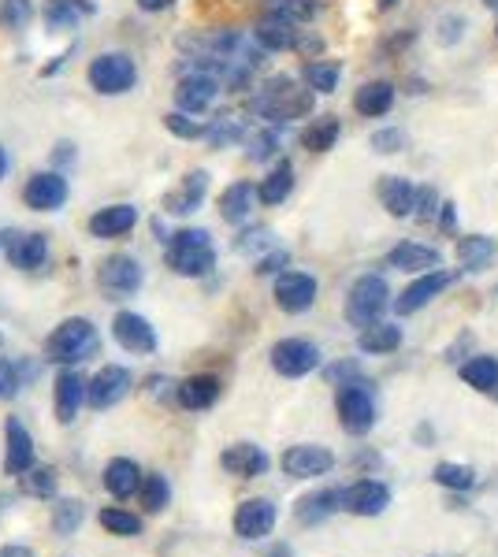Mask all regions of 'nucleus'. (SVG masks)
Instances as JSON below:
<instances>
[{"instance_id":"obj_1","label":"nucleus","mask_w":498,"mask_h":557,"mask_svg":"<svg viewBox=\"0 0 498 557\" xmlns=\"http://www.w3.org/2000/svg\"><path fill=\"white\" fill-rule=\"evenodd\" d=\"M253 112L268 123H290V119H305L313 112V90L290 75L268 78L257 97H253Z\"/></svg>"},{"instance_id":"obj_2","label":"nucleus","mask_w":498,"mask_h":557,"mask_svg":"<svg viewBox=\"0 0 498 557\" xmlns=\"http://www.w3.org/2000/svg\"><path fill=\"white\" fill-rule=\"evenodd\" d=\"M97 350H101V335H97V327H93L86 316L64 320V324L49 335V342H45V357L53 364H64V368L90 361Z\"/></svg>"},{"instance_id":"obj_3","label":"nucleus","mask_w":498,"mask_h":557,"mask_svg":"<svg viewBox=\"0 0 498 557\" xmlns=\"http://www.w3.org/2000/svg\"><path fill=\"white\" fill-rule=\"evenodd\" d=\"M212 264H216V253H212L209 231H201V227H190V231L171 234V242H168V268L175 275L197 279V275H209Z\"/></svg>"},{"instance_id":"obj_4","label":"nucleus","mask_w":498,"mask_h":557,"mask_svg":"<svg viewBox=\"0 0 498 557\" xmlns=\"http://www.w3.org/2000/svg\"><path fill=\"white\" fill-rule=\"evenodd\" d=\"M391 301V286L383 275H361L354 286H350V294H346V320L354 327H372L380 324V316L387 312Z\"/></svg>"},{"instance_id":"obj_5","label":"nucleus","mask_w":498,"mask_h":557,"mask_svg":"<svg viewBox=\"0 0 498 557\" xmlns=\"http://www.w3.org/2000/svg\"><path fill=\"white\" fill-rule=\"evenodd\" d=\"M335 409H339V424L346 435H368L376 428V398H372L368 383H361V379L339 383Z\"/></svg>"},{"instance_id":"obj_6","label":"nucleus","mask_w":498,"mask_h":557,"mask_svg":"<svg viewBox=\"0 0 498 557\" xmlns=\"http://www.w3.org/2000/svg\"><path fill=\"white\" fill-rule=\"evenodd\" d=\"M138 82V67H134L131 56L123 52H105L90 64V86L105 97H116V93H127Z\"/></svg>"},{"instance_id":"obj_7","label":"nucleus","mask_w":498,"mask_h":557,"mask_svg":"<svg viewBox=\"0 0 498 557\" xmlns=\"http://www.w3.org/2000/svg\"><path fill=\"white\" fill-rule=\"evenodd\" d=\"M316 364H320V350H316L313 342H305V338H283V342L272 346V368H276L279 376L302 379L313 372Z\"/></svg>"},{"instance_id":"obj_8","label":"nucleus","mask_w":498,"mask_h":557,"mask_svg":"<svg viewBox=\"0 0 498 557\" xmlns=\"http://www.w3.org/2000/svg\"><path fill=\"white\" fill-rule=\"evenodd\" d=\"M458 275L454 272H446V268H435V272H424L420 279H413V283L398 294V301H394V312L398 316H413V312H420L428 301H435L439 294H443L446 286L454 283Z\"/></svg>"},{"instance_id":"obj_9","label":"nucleus","mask_w":498,"mask_h":557,"mask_svg":"<svg viewBox=\"0 0 498 557\" xmlns=\"http://www.w3.org/2000/svg\"><path fill=\"white\" fill-rule=\"evenodd\" d=\"M142 264L134 257H108L105 264H101V272H97V283H101V290H105L108 298L119 301V298H131L134 290L142 286Z\"/></svg>"},{"instance_id":"obj_10","label":"nucleus","mask_w":498,"mask_h":557,"mask_svg":"<svg viewBox=\"0 0 498 557\" xmlns=\"http://www.w3.org/2000/svg\"><path fill=\"white\" fill-rule=\"evenodd\" d=\"M335 468V454L328 446H316V442H302V446H290L283 454V472L294 480H316V476H328Z\"/></svg>"},{"instance_id":"obj_11","label":"nucleus","mask_w":498,"mask_h":557,"mask_svg":"<svg viewBox=\"0 0 498 557\" xmlns=\"http://www.w3.org/2000/svg\"><path fill=\"white\" fill-rule=\"evenodd\" d=\"M131 394V372L119 364H105L97 376L86 383V402L93 409H112L116 402H123Z\"/></svg>"},{"instance_id":"obj_12","label":"nucleus","mask_w":498,"mask_h":557,"mask_svg":"<svg viewBox=\"0 0 498 557\" xmlns=\"http://www.w3.org/2000/svg\"><path fill=\"white\" fill-rule=\"evenodd\" d=\"M112 335H116V342L131 357H149V353L157 350V331L138 312H119L116 320H112Z\"/></svg>"},{"instance_id":"obj_13","label":"nucleus","mask_w":498,"mask_h":557,"mask_svg":"<svg viewBox=\"0 0 498 557\" xmlns=\"http://www.w3.org/2000/svg\"><path fill=\"white\" fill-rule=\"evenodd\" d=\"M391 506V487L380 480H357L342 491V509L354 517H380Z\"/></svg>"},{"instance_id":"obj_14","label":"nucleus","mask_w":498,"mask_h":557,"mask_svg":"<svg viewBox=\"0 0 498 557\" xmlns=\"http://www.w3.org/2000/svg\"><path fill=\"white\" fill-rule=\"evenodd\" d=\"M220 93V78L209 75V71H190L186 78H179L175 86V104L179 112H190V116H201Z\"/></svg>"},{"instance_id":"obj_15","label":"nucleus","mask_w":498,"mask_h":557,"mask_svg":"<svg viewBox=\"0 0 498 557\" xmlns=\"http://www.w3.org/2000/svg\"><path fill=\"white\" fill-rule=\"evenodd\" d=\"M0 249H4V257L12 260V268H23V272H34V268H41V264H45V257H49L45 238H41V234H30V231L0 234Z\"/></svg>"},{"instance_id":"obj_16","label":"nucleus","mask_w":498,"mask_h":557,"mask_svg":"<svg viewBox=\"0 0 498 557\" xmlns=\"http://www.w3.org/2000/svg\"><path fill=\"white\" fill-rule=\"evenodd\" d=\"M276 506L268 502V498H249L242 506L235 509V535L238 539H264V535H272L276 528Z\"/></svg>"},{"instance_id":"obj_17","label":"nucleus","mask_w":498,"mask_h":557,"mask_svg":"<svg viewBox=\"0 0 498 557\" xmlns=\"http://www.w3.org/2000/svg\"><path fill=\"white\" fill-rule=\"evenodd\" d=\"M316 301V279L305 272H279L276 305L283 312H309Z\"/></svg>"},{"instance_id":"obj_18","label":"nucleus","mask_w":498,"mask_h":557,"mask_svg":"<svg viewBox=\"0 0 498 557\" xmlns=\"http://www.w3.org/2000/svg\"><path fill=\"white\" fill-rule=\"evenodd\" d=\"M253 41H257L264 52H287V49H298L302 30H298V23L283 19V15L264 12L261 23L253 26Z\"/></svg>"},{"instance_id":"obj_19","label":"nucleus","mask_w":498,"mask_h":557,"mask_svg":"<svg viewBox=\"0 0 498 557\" xmlns=\"http://www.w3.org/2000/svg\"><path fill=\"white\" fill-rule=\"evenodd\" d=\"M387 268H398V272H435L443 268V253L435 246H424V242H398V246L387 253Z\"/></svg>"},{"instance_id":"obj_20","label":"nucleus","mask_w":498,"mask_h":557,"mask_svg":"<svg viewBox=\"0 0 498 557\" xmlns=\"http://www.w3.org/2000/svg\"><path fill=\"white\" fill-rule=\"evenodd\" d=\"M4 442H8L4 472H8V476H23V472H30V468H34V439H30V431L23 428V420L8 416V424H4Z\"/></svg>"},{"instance_id":"obj_21","label":"nucleus","mask_w":498,"mask_h":557,"mask_svg":"<svg viewBox=\"0 0 498 557\" xmlns=\"http://www.w3.org/2000/svg\"><path fill=\"white\" fill-rule=\"evenodd\" d=\"M23 201L38 212H56L67 201V182L56 171H38L34 179L23 186Z\"/></svg>"},{"instance_id":"obj_22","label":"nucleus","mask_w":498,"mask_h":557,"mask_svg":"<svg viewBox=\"0 0 498 557\" xmlns=\"http://www.w3.org/2000/svg\"><path fill=\"white\" fill-rule=\"evenodd\" d=\"M223 472H231L238 480H253V476H264L268 472V454H264L261 446H253V442H235V446H227L220 457Z\"/></svg>"},{"instance_id":"obj_23","label":"nucleus","mask_w":498,"mask_h":557,"mask_svg":"<svg viewBox=\"0 0 498 557\" xmlns=\"http://www.w3.org/2000/svg\"><path fill=\"white\" fill-rule=\"evenodd\" d=\"M82 402H86V383L75 368H64L60 376H56V420L60 424H71L75 416H79Z\"/></svg>"},{"instance_id":"obj_24","label":"nucleus","mask_w":498,"mask_h":557,"mask_svg":"<svg viewBox=\"0 0 498 557\" xmlns=\"http://www.w3.org/2000/svg\"><path fill=\"white\" fill-rule=\"evenodd\" d=\"M380 201L394 220H406V216H413V208H417V186L409 179H402V175H383Z\"/></svg>"},{"instance_id":"obj_25","label":"nucleus","mask_w":498,"mask_h":557,"mask_svg":"<svg viewBox=\"0 0 498 557\" xmlns=\"http://www.w3.org/2000/svg\"><path fill=\"white\" fill-rule=\"evenodd\" d=\"M257 201H261V194H257L253 182H235L220 194V216L227 223H246L253 216Z\"/></svg>"},{"instance_id":"obj_26","label":"nucleus","mask_w":498,"mask_h":557,"mask_svg":"<svg viewBox=\"0 0 498 557\" xmlns=\"http://www.w3.org/2000/svg\"><path fill=\"white\" fill-rule=\"evenodd\" d=\"M394 108V86L391 82H383V78H376V82H365L361 90L354 93V112L365 119H380L387 116Z\"/></svg>"},{"instance_id":"obj_27","label":"nucleus","mask_w":498,"mask_h":557,"mask_svg":"<svg viewBox=\"0 0 498 557\" xmlns=\"http://www.w3.org/2000/svg\"><path fill=\"white\" fill-rule=\"evenodd\" d=\"M142 472H138V465H134L131 457H116V461H108L105 468V487L112 498H119V502H127L131 494L142 491Z\"/></svg>"},{"instance_id":"obj_28","label":"nucleus","mask_w":498,"mask_h":557,"mask_svg":"<svg viewBox=\"0 0 498 557\" xmlns=\"http://www.w3.org/2000/svg\"><path fill=\"white\" fill-rule=\"evenodd\" d=\"M205 190H209V175H205V171H190L183 179V186L164 197V208L175 212V216H186V212H194V208L201 205Z\"/></svg>"},{"instance_id":"obj_29","label":"nucleus","mask_w":498,"mask_h":557,"mask_svg":"<svg viewBox=\"0 0 498 557\" xmlns=\"http://www.w3.org/2000/svg\"><path fill=\"white\" fill-rule=\"evenodd\" d=\"M134 223H138V212L131 205H108L90 220V234L93 238H119V234L131 231Z\"/></svg>"},{"instance_id":"obj_30","label":"nucleus","mask_w":498,"mask_h":557,"mask_svg":"<svg viewBox=\"0 0 498 557\" xmlns=\"http://www.w3.org/2000/svg\"><path fill=\"white\" fill-rule=\"evenodd\" d=\"M458 260L465 272H487L491 268V260H495V242L487 238V234H465L458 238Z\"/></svg>"},{"instance_id":"obj_31","label":"nucleus","mask_w":498,"mask_h":557,"mask_svg":"<svg viewBox=\"0 0 498 557\" xmlns=\"http://www.w3.org/2000/svg\"><path fill=\"white\" fill-rule=\"evenodd\" d=\"M216 398H220V379L216 376H190L179 383V402H183L186 409H194V413L212 409Z\"/></svg>"},{"instance_id":"obj_32","label":"nucleus","mask_w":498,"mask_h":557,"mask_svg":"<svg viewBox=\"0 0 498 557\" xmlns=\"http://www.w3.org/2000/svg\"><path fill=\"white\" fill-rule=\"evenodd\" d=\"M398 346H402V327H394V324L361 327V335H357V350L368 353V357H383V353H394Z\"/></svg>"},{"instance_id":"obj_33","label":"nucleus","mask_w":498,"mask_h":557,"mask_svg":"<svg viewBox=\"0 0 498 557\" xmlns=\"http://www.w3.org/2000/svg\"><path fill=\"white\" fill-rule=\"evenodd\" d=\"M461 379L487 398H498V357H472L458 368Z\"/></svg>"},{"instance_id":"obj_34","label":"nucleus","mask_w":498,"mask_h":557,"mask_svg":"<svg viewBox=\"0 0 498 557\" xmlns=\"http://www.w3.org/2000/svg\"><path fill=\"white\" fill-rule=\"evenodd\" d=\"M339 134H342L339 119L335 116H316V119H309V127L302 130V145L309 149V153H328V149H335Z\"/></svg>"},{"instance_id":"obj_35","label":"nucleus","mask_w":498,"mask_h":557,"mask_svg":"<svg viewBox=\"0 0 498 557\" xmlns=\"http://www.w3.org/2000/svg\"><path fill=\"white\" fill-rule=\"evenodd\" d=\"M294 190V168H290V160H279V168H272L268 175L261 179L257 186V194H261V205H283Z\"/></svg>"},{"instance_id":"obj_36","label":"nucleus","mask_w":498,"mask_h":557,"mask_svg":"<svg viewBox=\"0 0 498 557\" xmlns=\"http://www.w3.org/2000/svg\"><path fill=\"white\" fill-rule=\"evenodd\" d=\"M339 509H342V491H316L298 502V520L313 528V524H324V520H328L331 513H339Z\"/></svg>"},{"instance_id":"obj_37","label":"nucleus","mask_w":498,"mask_h":557,"mask_svg":"<svg viewBox=\"0 0 498 557\" xmlns=\"http://www.w3.org/2000/svg\"><path fill=\"white\" fill-rule=\"evenodd\" d=\"M339 75H342V67L335 64V60H309L302 71L305 86H309L313 93H335Z\"/></svg>"},{"instance_id":"obj_38","label":"nucleus","mask_w":498,"mask_h":557,"mask_svg":"<svg viewBox=\"0 0 498 557\" xmlns=\"http://www.w3.org/2000/svg\"><path fill=\"white\" fill-rule=\"evenodd\" d=\"M432 480L446 491H472L476 487V472L469 465H454V461H443V465L432 468Z\"/></svg>"},{"instance_id":"obj_39","label":"nucleus","mask_w":498,"mask_h":557,"mask_svg":"<svg viewBox=\"0 0 498 557\" xmlns=\"http://www.w3.org/2000/svg\"><path fill=\"white\" fill-rule=\"evenodd\" d=\"M142 506H145V513H164L168 509V502H171V483H168V476H160V472H149L142 480Z\"/></svg>"},{"instance_id":"obj_40","label":"nucleus","mask_w":498,"mask_h":557,"mask_svg":"<svg viewBox=\"0 0 498 557\" xmlns=\"http://www.w3.org/2000/svg\"><path fill=\"white\" fill-rule=\"evenodd\" d=\"M264 12L283 15L290 23H309L320 15V0H264Z\"/></svg>"},{"instance_id":"obj_41","label":"nucleus","mask_w":498,"mask_h":557,"mask_svg":"<svg viewBox=\"0 0 498 557\" xmlns=\"http://www.w3.org/2000/svg\"><path fill=\"white\" fill-rule=\"evenodd\" d=\"M19 487H23V494H30V498H53L56 487H60V476H56V468H30V472H23L19 476Z\"/></svg>"},{"instance_id":"obj_42","label":"nucleus","mask_w":498,"mask_h":557,"mask_svg":"<svg viewBox=\"0 0 498 557\" xmlns=\"http://www.w3.org/2000/svg\"><path fill=\"white\" fill-rule=\"evenodd\" d=\"M101 528H108L112 535H123V539H134V535H142V520L127 509H101Z\"/></svg>"},{"instance_id":"obj_43","label":"nucleus","mask_w":498,"mask_h":557,"mask_svg":"<svg viewBox=\"0 0 498 557\" xmlns=\"http://www.w3.org/2000/svg\"><path fill=\"white\" fill-rule=\"evenodd\" d=\"M27 376L30 368L23 361H0V402L15 398L23 390V383H27Z\"/></svg>"},{"instance_id":"obj_44","label":"nucleus","mask_w":498,"mask_h":557,"mask_svg":"<svg viewBox=\"0 0 498 557\" xmlns=\"http://www.w3.org/2000/svg\"><path fill=\"white\" fill-rule=\"evenodd\" d=\"M34 19V4L30 0H0V26L4 30H23Z\"/></svg>"},{"instance_id":"obj_45","label":"nucleus","mask_w":498,"mask_h":557,"mask_svg":"<svg viewBox=\"0 0 498 557\" xmlns=\"http://www.w3.org/2000/svg\"><path fill=\"white\" fill-rule=\"evenodd\" d=\"M164 127L175 134V138H209V127L205 123H197V119H190V112H168L164 116Z\"/></svg>"},{"instance_id":"obj_46","label":"nucleus","mask_w":498,"mask_h":557,"mask_svg":"<svg viewBox=\"0 0 498 557\" xmlns=\"http://www.w3.org/2000/svg\"><path fill=\"white\" fill-rule=\"evenodd\" d=\"M79 524H82V502H56L53 506V532L56 535L79 532Z\"/></svg>"},{"instance_id":"obj_47","label":"nucleus","mask_w":498,"mask_h":557,"mask_svg":"<svg viewBox=\"0 0 498 557\" xmlns=\"http://www.w3.org/2000/svg\"><path fill=\"white\" fill-rule=\"evenodd\" d=\"M235 246H238V253H249L253 264H257V260L264 257V249H276V242H272V231H268V227H257V231L242 234Z\"/></svg>"},{"instance_id":"obj_48","label":"nucleus","mask_w":498,"mask_h":557,"mask_svg":"<svg viewBox=\"0 0 498 557\" xmlns=\"http://www.w3.org/2000/svg\"><path fill=\"white\" fill-rule=\"evenodd\" d=\"M209 138L216 145H231V142H238V138H246V123L235 116H223V119H216V127H209Z\"/></svg>"},{"instance_id":"obj_49","label":"nucleus","mask_w":498,"mask_h":557,"mask_svg":"<svg viewBox=\"0 0 498 557\" xmlns=\"http://www.w3.org/2000/svg\"><path fill=\"white\" fill-rule=\"evenodd\" d=\"M439 208H443V201L435 194V186H417V208H413V216H417L420 223H435Z\"/></svg>"},{"instance_id":"obj_50","label":"nucleus","mask_w":498,"mask_h":557,"mask_svg":"<svg viewBox=\"0 0 498 557\" xmlns=\"http://www.w3.org/2000/svg\"><path fill=\"white\" fill-rule=\"evenodd\" d=\"M279 149V134L276 130H257V134H249V160H268V156Z\"/></svg>"},{"instance_id":"obj_51","label":"nucleus","mask_w":498,"mask_h":557,"mask_svg":"<svg viewBox=\"0 0 498 557\" xmlns=\"http://www.w3.org/2000/svg\"><path fill=\"white\" fill-rule=\"evenodd\" d=\"M372 149H376V153H383V156L398 153V149H406V134H402L398 127L376 130V134H372Z\"/></svg>"},{"instance_id":"obj_52","label":"nucleus","mask_w":498,"mask_h":557,"mask_svg":"<svg viewBox=\"0 0 498 557\" xmlns=\"http://www.w3.org/2000/svg\"><path fill=\"white\" fill-rule=\"evenodd\" d=\"M45 19H49L53 26H75L79 12H75V4H71V0H53V4L45 8Z\"/></svg>"},{"instance_id":"obj_53","label":"nucleus","mask_w":498,"mask_h":557,"mask_svg":"<svg viewBox=\"0 0 498 557\" xmlns=\"http://www.w3.org/2000/svg\"><path fill=\"white\" fill-rule=\"evenodd\" d=\"M461 30H465V15H443L439 19V41L443 45H454L461 38Z\"/></svg>"},{"instance_id":"obj_54","label":"nucleus","mask_w":498,"mask_h":557,"mask_svg":"<svg viewBox=\"0 0 498 557\" xmlns=\"http://www.w3.org/2000/svg\"><path fill=\"white\" fill-rule=\"evenodd\" d=\"M287 253H283V249H268V253H264L261 260H257V275H272V272H279V268H283V264H287Z\"/></svg>"},{"instance_id":"obj_55","label":"nucleus","mask_w":498,"mask_h":557,"mask_svg":"<svg viewBox=\"0 0 498 557\" xmlns=\"http://www.w3.org/2000/svg\"><path fill=\"white\" fill-rule=\"evenodd\" d=\"M439 227H443V231H454V205H450V201H443V208H439Z\"/></svg>"},{"instance_id":"obj_56","label":"nucleus","mask_w":498,"mask_h":557,"mask_svg":"<svg viewBox=\"0 0 498 557\" xmlns=\"http://www.w3.org/2000/svg\"><path fill=\"white\" fill-rule=\"evenodd\" d=\"M175 0H138V8L142 12H164V8H171Z\"/></svg>"},{"instance_id":"obj_57","label":"nucleus","mask_w":498,"mask_h":557,"mask_svg":"<svg viewBox=\"0 0 498 557\" xmlns=\"http://www.w3.org/2000/svg\"><path fill=\"white\" fill-rule=\"evenodd\" d=\"M0 557H34L27 550V546H4V550H0Z\"/></svg>"},{"instance_id":"obj_58","label":"nucleus","mask_w":498,"mask_h":557,"mask_svg":"<svg viewBox=\"0 0 498 557\" xmlns=\"http://www.w3.org/2000/svg\"><path fill=\"white\" fill-rule=\"evenodd\" d=\"M264 557H294V550H290L287 543H279V546H272V550H268Z\"/></svg>"},{"instance_id":"obj_59","label":"nucleus","mask_w":498,"mask_h":557,"mask_svg":"<svg viewBox=\"0 0 498 557\" xmlns=\"http://www.w3.org/2000/svg\"><path fill=\"white\" fill-rule=\"evenodd\" d=\"M4 171H8V153L0 149V179H4Z\"/></svg>"},{"instance_id":"obj_60","label":"nucleus","mask_w":498,"mask_h":557,"mask_svg":"<svg viewBox=\"0 0 498 557\" xmlns=\"http://www.w3.org/2000/svg\"><path fill=\"white\" fill-rule=\"evenodd\" d=\"M394 4H398V0H380V12H391Z\"/></svg>"},{"instance_id":"obj_61","label":"nucleus","mask_w":498,"mask_h":557,"mask_svg":"<svg viewBox=\"0 0 498 557\" xmlns=\"http://www.w3.org/2000/svg\"><path fill=\"white\" fill-rule=\"evenodd\" d=\"M480 4H484V8H498V0H480Z\"/></svg>"},{"instance_id":"obj_62","label":"nucleus","mask_w":498,"mask_h":557,"mask_svg":"<svg viewBox=\"0 0 498 557\" xmlns=\"http://www.w3.org/2000/svg\"><path fill=\"white\" fill-rule=\"evenodd\" d=\"M0 346H4V335H0Z\"/></svg>"},{"instance_id":"obj_63","label":"nucleus","mask_w":498,"mask_h":557,"mask_svg":"<svg viewBox=\"0 0 498 557\" xmlns=\"http://www.w3.org/2000/svg\"><path fill=\"white\" fill-rule=\"evenodd\" d=\"M495 30H498V26H495Z\"/></svg>"}]
</instances>
